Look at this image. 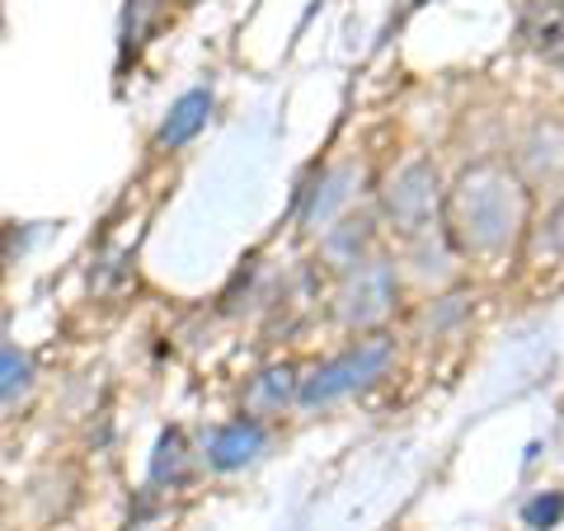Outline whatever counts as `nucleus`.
<instances>
[{"instance_id":"nucleus-1","label":"nucleus","mask_w":564,"mask_h":531,"mask_svg":"<svg viewBox=\"0 0 564 531\" xmlns=\"http://www.w3.org/2000/svg\"><path fill=\"white\" fill-rule=\"evenodd\" d=\"M443 231L462 259H503L532 231V184L508 161H475L443 198Z\"/></svg>"},{"instance_id":"nucleus-2","label":"nucleus","mask_w":564,"mask_h":531,"mask_svg":"<svg viewBox=\"0 0 564 531\" xmlns=\"http://www.w3.org/2000/svg\"><path fill=\"white\" fill-rule=\"evenodd\" d=\"M395 362V339L391 334H362L358 344H348L344 353H334L329 362H321L311 371V377H302V395H296V404H306V410H325V404H339L348 395L367 391V386H377L386 371H391Z\"/></svg>"},{"instance_id":"nucleus-3","label":"nucleus","mask_w":564,"mask_h":531,"mask_svg":"<svg viewBox=\"0 0 564 531\" xmlns=\"http://www.w3.org/2000/svg\"><path fill=\"white\" fill-rule=\"evenodd\" d=\"M443 174L429 155H414L404 161L391 180L381 188V217L386 226L400 236V240H419V236H433L443 231Z\"/></svg>"},{"instance_id":"nucleus-4","label":"nucleus","mask_w":564,"mask_h":531,"mask_svg":"<svg viewBox=\"0 0 564 531\" xmlns=\"http://www.w3.org/2000/svg\"><path fill=\"white\" fill-rule=\"evenodd\" d=\"M400 301V273L386 254H367L362 263H352L348 273H339L334 288V321L352 334H377L395 315Z\"/></svg>"},{"instance_id":"nucleus-5","label":"nucleus","mask_w":564,"mask_h":531,"mask_svg":"<svg viewBox=\"0 0 564 531\" xmlns=\"http://www.w3.org/2000/svg\"><path fill=\"white\" fill-rule=\"evenodd\" d=\"M358 184H362V165H352V161L329 165L302 203V231H325V226L348 217L352 198H358Z\"/></svg>"},{"instance_id":"nucleus-6","label":"nucleus","mask_w":564,"mask_h":531,"mask_svg":"<svg viewBox=\"0 0 564 531\" xmlns=\"http://www.w3.org/2000/svg\"><path fill=\"white\" fill-rule=\"evenodd\" d=\"M263 442H269V433H263V419H250V414H240L231 423H221V429H212L207 433V466L212 470H240V466H250L254 456L263 452Z\"/></svg>"},{"instance_id":"nucleus-7","label":"nucleus","mask_w":564,"mask_h":531,"mask_svg":"<svg viewBox=\"0 0 564 531\" xmlns=\"http://www.w3.org/2000/svg\"><path fill=\"white\" fill-rule=\"evenodd\" d=\"M513 170L527 184H564V122H541L527 132Z\"/></svg>"},{"instance_id":"nucleus-8","label":"nucleus","mask_w":564,"mask_h":531,"mask_svg":"<svg viewBox=\"0 0 564 531\" xmlns=\"http://www.w3.org/2000/svg\"><path fill=\"white\" fill-rule=\"evenodd\" d=\"M321 254H325V263L334 273H348L352 263L377 254V221L372 217H339L334 226H325Z\"/></svg>"},{"instance_id":"nucleus-9","label":"nucleus","mask_w":564,"mask_h":531,"mask_svg":"<svg viewBox=\"0 0 564 531\" xmlns=\"http://www.w3.org/2000/svg\"><path fill=\"white\" fill-rule=\"evenodd\" d=\"M296 395H302V371H296L292 362L269 367V371H259V377L250 381V391H245V414L269 419L278 410H288V404H296Z\"/></svg>"},{"instance_id":"nucleus-10","label":"nucleus","mask_w":564,"mask_h":531,"mask_svg":"<svg viewBox=\"0 0 564 531\" xmlns=\"http://www.w3.org/2000/svg\"><path fill=\"white\" fill-rule=\"evenodd\" d=\"M207 118H212V95H207V90H188V95H180V99H174V109L165 113L161 132H155V147H161V151H180V147H188V141L207 128Z\"/></svg>"},{"instance_id":"nucleus-11","label":"nucleus","mask_w":564,"mask_h":531,"mask_svg":"<svg viewBox=\"0 0 564 531\" xmlns=\"http://www.w3.org/2000/svg\"><path fill=\"white\" fill-rule=\"evenodd\" d=\"M518 39L532 52H564V0H527L518 14Z\"/></svg>"},{"instance_id":"nucleus-12","label":"nucleus","mask_w":564,"mask_h":531,"mask_svg":"<svg viewBox=\"0 0 564 531\" xmlns=\"http://www.w3.org/2000/svg\"><path fill=\"white\" fill-rule=\"evenodd\" d=\"M522 245L536 269H564V198L545 212L541 221H532V231H527Z\"/></svg>"},{"instance_id":"nucleus-13","label":"nucleus","mask_w":564,"mask_h":531,"mask_svg":"<svg viewBox=\"0 0 564 531\" xmlns=\"http://www.w3.org/2000/svg\"><path fill=\"white\" fill-rule=\"evenodd\" d=\"M188 466H193V452L180 429H170L161 442H155V456H151V485H184L188 480Z\"/></svg>"},{"instance_id":"nucleus-14","label":"nucleus","mask_w":564,"mask_h":531,"mask_svg":"<svg viewBox=\"0 0 564 531\" xmlns=\"http://www.w3.org/2000/svg\"><path fill=\"white\" fill-rule=\"evenodd\" d=\"M170 10V0H128V10H122V47H147L151 33L161 29Z\"/></svg>"},{"instance_id":"nucleus-15","label":"nucleus","mask_w":564,"mask_h":531,"mask_svg":"<svg viewBox=\"0 0 564 531\" xmlns=\"http://www.w3.org/2000/svg\"><path fill=\"white\" fill-rule=\"evenodd\" d=\"M33 386V362L14 344L0 339V395H24Z\"/></svg>"},{"instance_id":"nucleus-16","label":"nucleus","mask_w":564,"mask_h":531,"mask_svg":"<svg viewBox=\"0 0 564 531\" xmlns=\"http://www.w3.org/2000/svg\"><path fill=\"white\" fill-rule=\"evenodd\" d=\"M560 512H564V499H560V494H555V499H536L532 508H527V522L541 527V522H555Z\"/></svg>"},{"instance_id":"nucleus-17","label":"nucleus","mask_w":564,"mask_h":531,"mask_svg":"<svg viewBox=\"0 0 564 531\" xmlns=\"http://www.w3.org/2000/svg\"><path fill=\"white\" fill-rule=\"evenodd\" d=\"M560 71H564V52H560Z\"/></svg>"}]
</instances>
